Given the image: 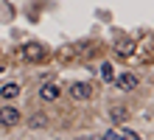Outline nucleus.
Returning <instances> with one entry per match:
<instances>
[{
	"instance_id": "f8f14e48",
	"label": "nucleus",
	"mask_w": 154,
	"mask_h": 140,
	"mask_svg": "<svg viewBox=\"0 0 154 140\" xmlns=\"http://www.w3.org/2000/svg\"><path fill=\"white\" fill-rule=\"evenodd\" d=\"M45 123H48V120L39 118V115H37V118H31V126H34V129H39V126H45Z\"/></svg>"
},
{
	"instance_id": "423d86ee",
	"label": "nucleus",
	"mask_w": 154,
	"mask_h": 140,
	"mask_svg": "<svg viewBox=\"0 0 154 140\" xmlns=\"http://www.w3.org/2000/svg\"><path fill=\"white\" fill-rule=\"evenodd\" d=\"M134 51H137V42H134V39H121V42H115V53H118V56H132Z\"/></svg>"
},
{
	"instance_id": "7ed1b4c3",
	"label": "nucleus",
	"mask_w": 154,
	"mask_h": 140,
	"mask_svg": "<svg viewBox=\"0 0 154 140\" xmlns=\"http://www.w3.org/2000/svg\"><path fill=\"white\" fill-rule=\"evenodd\" d=\"M20 118H23V112L17 109V107H11V104L0 107V126H17Z\"/></svg>"
},
{
	"instance_id": "f257e3e1",
	"label": "nucleus",
	"mask_w": 154,
	"mask_h": 140,
	"mask_svg": "<svg viewBox=\"0 0 154 140\" xmlns=\"http://www.w3.org/2000/svg\"><path fill=\"white\" fill-rule=\"evenodd\" d=\"M67 92H70V98H73V101H90V98H93V92H95V87H93V81H73Z\"/></svg>"
},
{
	"instance_id": "9b49d317",
	"label": "nucleus",
	"mask_w": 154,
	"mask_h": 140,
	"mask_svg": "<svg viewBox=\"0 0 154 140\" xmlns=\"http://www.w3.org/2000/svg\"><path fill=\"white\" fill-rule=\"evenodd\" d=\"M101 140H121V132H112V129H109V132L101 135Z\"/></svg>"
},
{
	"instance_id": "1a4fd4ad",
	"label": "nucleus",
	"mask_w": 154,
	"mask_h": 140,
	"mask_svg": "<svg viewBox=\"0 0 154 140\" xmlns=\"http://www.w3.org/2000/svg\"><path fill=\"white\" fill-rule=\"evenodd\" d=\"M101 79H104V81H112V79H115V70H112V64H109V62H104V64H101Z\"/></svg>"
},
{
	"instance_id": "0eeeda50",
	"label": "nucleus",
	"mask_w": 154,
	"mask_h": 140,
	"mask_svg": "<svg viewBox=\"0 0 154 140\" xmlns=\"http://www.w3.org/2000/svg\"><path fill=\"white\" fill-rule=\"evenodd\" d=\"M20 84L17 81H8V84H3V87H0V98H6V101H14L17 95H20Z\"/></svg>"
},
{
	"instance_id": "39448f33",
	"label": "nucleus",
	"mask_w": 154,
	"mask_h": 140,
	"mask_svg": "<svg viewBox=\"0 0 154 140\" xmlns=\"http://www.w3.org/2000/svg\"><path fill=\"white\" fill-rule=\"evenodd\" d=\"M59 95H62V87L56 81H48V84L39 87V101H56Z\"/></svg>"
},
{
	"instance_id": "f03ea898",
	"label": "nucleus",
	"mask_w": 154,
	"mask_h": 140,
	"mask_svg": "<svg viewBox=\"0 0 154 140\" xmlns=\"http://www.w3.org/2000/svg\"><path fill=\"white\" fill-rule=\"evenodd\" d=\"M20 56L25 62H42L45 59V45L42 42H25L20 48Z\"/></svg>"
},
{
	"instance_id": "20e7f679",
	"label": "nucleus",
	"mask_w": 154,
	"mask_h": 140,
	"mask_svg": "<svg viewBox=\"0 0 154 140\" xmlns=\"http://www.w3.org/2000/svg\"><path fill=\"white\" fill-rule=\"evenodd\" d=\"M137 84H140V79L134 76V73H121V76H115V87L123 90V92H132Z\"/></svg>"
},
{
	"instance_id": "9d476101",
	"label": "nucleus",
	"mask_w": 154,
	"mask_h": 140,
	"mask_svg": "<svg viewBox=\"0 0 154 140\" xmlns=\"http://www.w3.org/2000/svg\"><path fill=\"white\" fill-rule=\"evenodd\" d=\"M121 140H143L137 132H132V129H121Z\"/></svg>"
},
{
	"instance_id": "6e6552de",
	"label": "nucleus",
	"mask_w": 154,
	"mask_h": 140,
	"mask_svg": "<svg viewBox=\"0 0 154 140\" xmlns=\"http://www.w3.org/2000/svg\"><path fill=\"white\" fill-rule=\"evenodd\" d=\"M109 118L112 120H126V118H129V109H126V107H112L109 109Z\"/></svg>"
},
{
	"instance_id": "ddd939ff",
	"label": "nucleus",
	"mask_w": 154,
	"mask_h": 140,
	"mask_svg": "<svg viewBox=\"0 0 154 140\" xmlns=\"http://www.w3.org/2000/svg\"><path fill=\"white\" fill-rule=\"evenodd\" d=\"M3 70H6V64H0V73H3Z\"/></svg>"
}]
</instances>
